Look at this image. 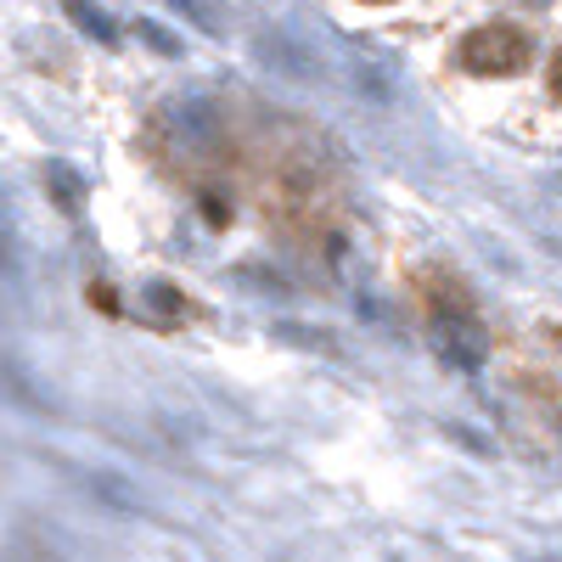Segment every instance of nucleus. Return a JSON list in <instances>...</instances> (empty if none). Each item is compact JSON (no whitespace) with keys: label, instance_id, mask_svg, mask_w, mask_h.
<instances>
[{"label":"nucleus","instance_id":"20e7f679","mask_svg":"<svg viewBox=\"0 0 562 562\" xmlns=\"http://www.w3.org/2000/svg\"><path fill=\"white\" fill-rule=\"evenodd\" d=\"M360 7H389V0H360Z\"/></svg>","mask_w":562,"mask_h":562},{"label":"nucleus","instance_id":"7ed1b4c3","mask_svg":"<svg viewBox=\"0 0 562 562\" xmlns=\"http://www.w3.org/2000/svg\"><path fill=\"white\" fill-rule=\"evenodd\" d=\"M551 97H557V102H562V52H557V57H551Z\"/></svg>","mask_w":562,"mask_h":562},{"label":"nucleus","instance_id":"f257e3e1","mask_svg":"<svg viewBox=\"0 0 562 562\" xmlns=\"http://www.w3.org/2000/svg\"><path fill=\"white\" fill-rule=\"evenodd\" d=\"M411 299H416V315H422V333L439 349L445 366L456 371H479L484 355H490V326L479 315V299L473 288L445 270V265H416L411 270Z\"/></svg>","mask_w":562,"mask_h":562},{"label":"nucleus","instance_id":"39448f33","mask_svg":"<svg viewBox=\"0 0 562 562\" xmlns=\"http://www.w3.org/2000/svg\"><path fill=\"white\" fill-rule=\"evenodd\" d=\"M535 7H546V0H535Z\"/></svg>","mask_w":562,"mask_h":562},{"label":"nucleus","instance_id":"f03ea898","mask_svg":"<svg viewBox=\"0 0 562 562\" xmlns=\"http://www.w3.org/2000/svg\"><path fill=\"white\" fill-rule=\"evenodd\" d=\"M456 63L467 74H479V79H512V74H524L535 63V40L518 23H484V29H473L461 40Z\"/></svg>","mask_w":562,"mask_h":562}]
</instances>
